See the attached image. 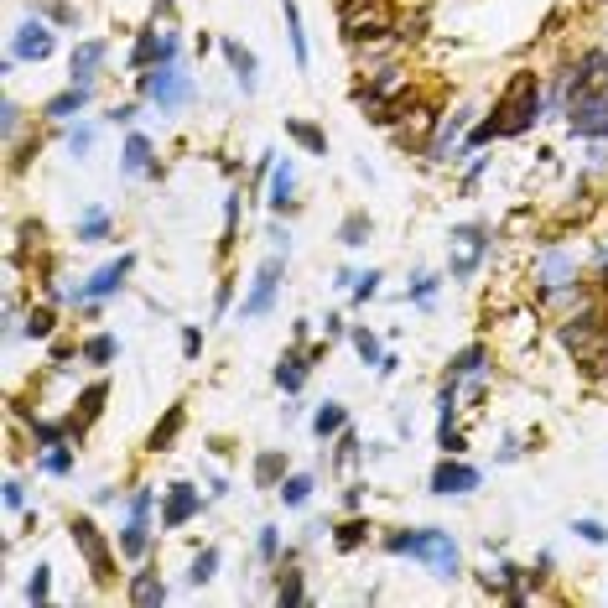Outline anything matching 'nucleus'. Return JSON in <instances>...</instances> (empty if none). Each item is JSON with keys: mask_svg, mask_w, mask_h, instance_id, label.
Returning a JSON list of instances; mask_svg holds the SVG:
<instances>
[{"mask_svg": "<svg viewBox=\"0 0 608 608\" xmlns=\"http://www.w3.org/2000/svg\"><path fill=\"white\" fill-rule=\"evenodd\" d=\"M338 22H343L349 42H379V37H390L396 16L385 0H338Z\"/></svg>", "mask_w": 608, "mask_h": 608, "instance_id": "20e7f679", "label": "nucleus"}, {"mask_svg": "<svg viewBox=\"0 0 608 608\" xmlns=\"http://www.w3.org/2000/svg\"><path fill=\"white\" fill-rule=\"evenodd\" d=\"M213 572H219V551H213V546H209V551H198V557H192V572H188V583H192V587H203V583H209V577H213Z\"/></svg>", "mask_w": 608, "mask_h": 608, "instance_id": "473e14b6", "label": "nucleus"}, {"mask_svg": "<svg viewBox=\"0 0 608 608\" xmlns=\"http://www.w3.org/2000/svg\"><path fill=\"white\" fill-rule=\"evenodd\" d=\"M52 323H58V317L47 313V307H32V317H26V338H47L52 333Z\"/></svg>", "mask_w": 608, "mask_h": 608, "instance_id": "a19ab883", "label": "nucleus"}, {"mask_svg": "<svg viewBox=\"0 0 608 608\" xmlns=\"http://www.w3.org/2000/svg\"><path fill=\"white\" fill-rule=\"evenodd\" d=\"M286 5V32H292V52H296V63L307 68V32H302V11H296V0H281Z\"/></svg>", "mask_w": 608, "mask_h": 608, "instance_id": "c85d7f7f", "label": "nucleus"}, {"mask_svg": "<svg viewBox=\"0 0 608 608\" xmlns=\"http://www.w3.org/2000/svg\"><path fill=\"white\" fill-rule=\"evenodd\" d=\"M47 593H52V577H47V566H37L32 583H26V598H32V603H47Z\"/></svg>", "mask_w": 608, "mask_h": 608, "instance_id": "79ce46f5", "label": "nucleus"}, {"mask_svg": "<svg viewBox=\"0 0 608 608\" xmlns=\"http://www.w3.org/2000/svg\"><path fill=\"white\" fill-rule=\"evenodd\" d=\"M68 468H73V447H68V442H58V447L42 453V473H58V479H63Z\"/></svg>", "mask_w": 608, "mask_h": 608, "instance_id": "72a5a7b5", "label": "nucleus"}, {"mask_svg": "<svg viewBox=\"0 0 608 608\" xmlns=\"http://www.w3.org/2000/svg\"><path fill=\"white\" fill-rule=\"evenodd\" d=\"M79 354H84V364H94V369H105L109 359L120 354V343H115L109 333H94V338H84V349H79Z\"/></svg>", "mask_w": 608, "mask_h": 608, "instance_id": "393cba45", "label": "nucleus"}, {"mask_svg": "<svg viewBox=\"0 0 608 608\" xmlns=\"http://www.w3.org/2000/svg\"><path fill=\"white\" fill-rule=\"evenodd\" d=\"M22 504H26V489L11 479V483H5V510H22Z\"/></svg>", "mask_w": 608, "mask_h": 608, "instance_id": "3c124183", "label": "nucleus"}, {"mask_svg": "<svg viewBox=\"0 0 608 608\" xmlns=\"http://www.w3.org/2000/svg\"><path fill=\"white\" fill-rule=\"evenodd\" d=\"M68 151H73V156H84V151H94V130H73V136H68Z\"/></svg>", "mask_w": 608, "mask_h": 608, "instance_id": "de8ad7c7", "label": "nucleus"}, {"mask_svg": "<svg viewBox=\"0 0 608 608\" xmlns=\"http://www.w3.org/2000/svg\"><path fill=\"white\" fill-rule=\"evenodd\" d=\"M536 120H541V84H536V73H520L515 84L504 89V99L494 105V115L468 136V146H483V141H494V136H520V130H530Z\"/></svg>", "mask_w": 608, "mask_h": 608, "instance_id": "f257e3e1", "label": "nucleus"}, {"mask_svg": "<svg viewBox=\"0 0 608 608\" xmlns=\"http://www.w3.org/2000/svg\"><path fill=\"white\" fill-rule=\"evenodd\" d=\"M105 234H109V213H105V209H89L84 219H79V239H84V245L105 239Z\"/></svg>", "mask_w": 608, "mask_h": 608, "instance_id": "7c9ffc66", "label": "nucleus"}, {"mask_svg": "<svg viewBox=\"0 0 608 608\" xmlns=\"http://www.w3.org/2000/svg\"><path fill=\"white\" fill-rule=\"evenodd\" d=\"M11 58H16V63H47V58H52V32H47L42 16L16 26V37H11Z\"/></svg>", "mask_w": 608, "mask_h": 608, "instance_id": "6e6552de", "label": "nucleus"}, {"mask_svg": "<svg viewBox=\"0 0 608 608\" xmlns=\"http://www.w3.org/2000/svg\"><path fill=\"white\" fill-rule=\"evenodd\" d=\"M483 343H468L458 359H453V369H447V379H473V375H483Z\"/></svg>", "mask_w": 608, "mask_h": 608, "instance_id": "a878e982", "label": "nucleus"}, {"mask_svg": "<svg viewBox=\"0 0 608 608\" xmlns=\"http://www.w3.org/2000/svg\"><path fill=\"white\" fill-rule=\"evenodd\" d=\"M432 296H437V276H416V286H411V302H421V307H426Z\"/></svg>", "mask_w": 608, "mask_h": 608, "instance_id": "c03bdc74", "label": "nucleus"}, {"mask_svg": "<svg viewBox=\"0 0 608 608\" xmlns=\"http://www.w3.org/2000/svg\"><path fill=\"white\" fill-rule=\"evenodd\" d=\"M364 234H369V213H349V219L338 224V239H343V245H364Z\"/></svg>", "mask_w": 608, "mask_h": 608, "instance_id": "c9c22d12", "label": "nucleus"}, {"mask_svg": "<svg viewBox=\"0 0 608 608\" xmlns=\"http://www.w3.org/2000/svg\"><path fill=\"white\" fill-rule=\"evenodd\" d=\"M463 126H468V115H453V120H442L437 141L426 146V156H432V162H447V146H453V141H458V136H463Z\"/></svg>", "mask_w": 608, "mask_h": 608, "instance_id": "bb28decb", "label": "nucleus"}, {"mask_svg": "<svg viewBox=\"0 0 608 608\" xmlns=\"http://www.w3.org/2000/svg\"><path fill=\"white\" fill-rule=\"evenodd\" d=\"M385 551L390 557H421V562H432L437 577H458V546L447 530H396V536H385Z\"/></svg>", "mask_w": 608, "mask_h": 608, "instance_id": "f03ea898", "label": "nucleus"}, {"mask_svg": "<svg viewBox=\"0 0 608 608\" xmlns=\"http://www.w3.org/2000/svg\"><path fill=\"white\" fill-rule=\"evenodd\" d=\"M375 292H379V271H364L359 276V286H354V302H369Z\"/></svg>", "mask_w": 608, "mask_h": 608, "instance_id": "a18cd8bd", "label": "nucleus"}, {"mask_svg": "<svg viewBox=\"0 0 608 608\" xmlns=\"http://www.w3.org/2000/svg\"><path fill=\"white\" fill-rule=\"evenodd\" d=\"M68 530H73V546H79V557L89 562V572H94V583H109V577H115V557H109L105 530H99L94 520H73Z\"/></svg>", "mask_w": 608, "mask_h": 608, "instance_id": "423d86ee", "label": "nucleus"}, {"mask_svg": "<svg viewBox=\"0 0 608 608\" xmlns=\"http://www.w3.org/2000/svg\"><path fill=\"white\" fill-rule=\"evenodd\" d=\"M141 94H146L162 115H172V109H182L192 99V79L177 63H156L151 73H141Z\"/></svg>", "mask_w": 608, "mask_h": 608, "instance_id": "39448f33", "label": "nucleus"}, {"mask_svg": "<svg viewBox=\"0 0 608 608\" xmlns=\"http://www.w3.org/2000/svg\"><path fill=\"white\" fill-rule=\"evenodd\" d=\"M84 105H89V84H73V89H63V94H52L42 115H47V120H73Z\"/></svg>", "mask_w": 608, "mask_h": 608, "instance_id": "a211bd4d", "label": "nucleus"}, {"mask_svg": "<svg viewBox=\"0 0 608 608\" xmlns=\"http://www.w3.org/2000/svg\"><path fill=\"white\" fill-rule=\"evenodd\" d=\"M343 426H349V411H343L338 400H328V406H323V411H317V416H313V432H317V437H323V442H328V437H338Z\"/></svg>", "mask_w": 608, "mask_h": 608, "instance_id": "b1692460", "label": "nucleus"}, {"mask_svg": "<svg viewBox=\"0 0 608 608\" xmlns=\"http://www.w3.org/2000/svg\"><path fill=\"white\" fill-rule=\"evenodd\" d=\"M120 167H126V172H156L146 136H130V141H126V151H120Z\"/></svg>", "mask_w": 608, "mask_h": 608, "instance_id": "5701e85b", "label": "nucleus"}, {"mask_svg": "<svg viewBox=\"0 0 608 608\" xmlns=\"http://www.w3.org/2000/svg\"><path fill=\"white\" fill-rule=\"evenodd\" d=\"M224 58H229V68H234V79H239V89H245V94H255V52H250V47L224 42Z\"/></svg>", "mask_w": 608, "mask_h": 608, "instance_id": "6ab92c4d", "label": "nucleus"}, {"mask_svg": "<svg viewBox=\"0 0 608 608\" xmlns=\"http://www.w3.org/2000/svg\"><path fill=\"white\" fill-rule=\"evenodd\" d=\"M292 167H271V198H266V203H271L276 213H286L292 209Z\"/></svg>", "mask_w": 608, "mask_h": 608, "instance_id": "cd10ccee", "label": "nucleus"}, {"mask_svg": "<svg viewBox=\"0 0 608 608\" xmlns=\"http://www.w3.org/2000/svg\"><path fill=\"white\" fill-rule=\"evenodd\" d=\"M37 11H42L47 22H58V26H73V22H79V11H73V5H63V0H42Z\"/></svg>", "mask_w": 608, "mask_h": 608, "instance_id": "ea45409f", "label": "nucleus"}, {"mask_svg": "<svg viewBox=\"0 0 608 608\" xmlns=\"http://www.w3.org/2000/svg\"><path fill=\"white\" fill-rule=\"evenodd\" d=\"M276 557H281V530L266 525V530H260V562H276Z\"/></svg>", "mask_w": 608, "mask_h": 608, "instance_id": "37998d69", "label": "nucleus"}, {"mask_svg": "<svg viewBox=\"0 0 608 608\" xmlns=\"http://www.w3.org/2000/svg\"><path fill=\"white\" fill-rule=\"evenodd\" d=\"M432 489L437 494H473L479 489V468H468V463H453V453L437 463V473H432Z\"/></svg>", "mask_w": 608, "mask_h": 608, "instance_id": "9b49d317", "label": "nucleus"}, {"mask_svg": "<svg viewBox=\"0 0 608 608\" xmlns=\"http://www.w3.org/2000/svg\"><path fill=\"white\" fill-rule=\"evenodd\" d=\"M0 126H5V136H16V130H22V109L11 105V99H5V109H0Z\"/></svg>", "mask_w": 608, "mask_h": 608, "instance_id": "8fccbe9b", "label": "nucleus"}, {"mask_svg": "<svg viewBox=\"0 0 608 608\" xmlns=\"http://www.w3.org/2000/svg\"><path fill=\"white\" fill-rule=\"evenodd\" d=\"M307 587H302V572H281V587H276V603H302Z\"/></svg>", "mask_w": 608, "mask_h": 608, "instance_id": "4c0bfd02", "label": "nucleus"}, {"mask_svg": "<svg viewBox=\"0 0 608 608\" xmlns=\"http://www.w3.org/2000/svg\"><path fill=\"white\" fill-rule=\"evenodd\" d=\"M32 437L42 442V447H58V442L73 437V432H68V421H32Z\"/></svg>", "mask_w": 608, "mask_h": 608, "instance_id": "e433bc0d", "label": "nucleus"}, {"mask_svg": "<svg viewBox=\"0 0 608 608\" xmlns=\"http://www.w3.org/2000/svg\"><path fill=\"white\" fill-rule=\"evenodd\" d=\"M307 369H313V354H281V364H276V385H281L286 396H296V390L307 385Z\"/></svg>", "mask_w": 608, "mask_h": 608, "instance_id": "dca6fc26", "label": "nucleus"}, {"mask_svg": "<svg viewBox=\"0 0 608 608\" xmlns=\"http://www.w3.org/2000/svg\"><path fill=\"white\" fill-rule=\"evenodd\" d=\"M105 58H109L105 42H79L73 47V84H94L99 68H105Z\"/></svg>", "mask_w": 608, "mask_h": 608, "instance_id": "4468645a", "label": "nucleus"}, {"mask_svg": "<svg viewBox=\"0 0 608 608\" xmlns=\"http://www.w3.org/2000/svg\"><path fill=\"white\" fill-rule=\"evenodd\" d=\"M130 266H136V260H130V255H120V260H109L105 271H94V276L84 281V286H79V292H68V296H73L79 307H84V302H99V296H115L120 286H126Z\"/></svg>", "mask_w": 608, "mask_h": 608, "instance_id": "1a4fd4ad", "label": "nucleus"}, {"mask_svg": "<svg viewBox=\"0 0 608 608\" xmlns=\"http://www.w3.org/2000/svg\"><path fill=\"white\" fill-rule=\"evenodd\" d=\"M198 349H203V333H198V328H188V333H182V354L198 359Z\"/></svg>", "mask_w": 608, "mask_h": 608, "instance_id": "603ef678", "label": "nucleus"}, {"mask_svg": "<svg viewBox=\"0 0 608 608\" xmlns=\"http://www.w3.org/2000/svg\"><path fill=\"white\" fill-rule=\"evenodd\" d=\"M151 515H136V510H130V520H126V530H120V551H126L130 562H141V557H146V546H151Z\"/></svg>", "mask_w": 608, "mask_h": 608, "instance_id": "f3484780", "label": "nucleus"}, {"mask_svg": "<svg viewBox=\"0 0 608 608\" xmlns=\"http://www.w3.org/2000/svg\"><path fill=\"white\" fill-rule=\"evenodd\" d=\"M323 333H328V343H333V338L343 333V317H333V313H328V317H323Z\"/></svg>", "mask_w": 608, "mask_h": 608, "instance_id": "864d4df0", "label": "nucleus"}, {"mask_svg": "<svg viewBox=\"0 0 608 608\" xmlns=\"http://www.w3.org/2000/svg\"><path fill=\"white\" fill-rule=\"evenodd\" d=\"M182 421H188V411H182V406H172L167 411V421H156V432H151V453H167L172 442H177V432H182Z\"/></svg>", "mask_w": 608, "mask_h": 608, "instance_id": "412c9836", "label": "nucleus"}, {"mask_svg": "<svg viewBox=\"0 0 608 608\" xmlns=\"http://www.w3.org/2000/svg\"><path fill=\"white\" fill-rule=\"evenodd\" d=\"M453 239L463 245V250L453 255V276L463 281V276H473V271H479V260H483V250H489V239H483L479 224H463V229L453 234Z\"/></svg>", "mask_w": 608, "mask_h": 608, "instance_id": "f8f14e48", "label": "nucleus"}, {"mask_svg": "<svg viewBox=\"0 0 608 608\" xmlns=\"http://www.w3.org/2000/svg\"><path fill=\"white\" fill-rule=\"evenodd\" d=\"M276 286H281V255H271L260 271H255V286L250 296L239 302V323H250V317H266L276 307Z\"/></svg>", "mask_w": 608, "mask_h": 608, "instance_id": "0eeeda50", "label": "nucleus"}, {"mask_svg": "<svg viewBox=\"0 0 608 608\" xmlns=\"http://www.w3.org/2000/svg\"><path fill=\"white\" fill-rule=\"evenodd\" d=\"M281 473H286V458H281V453H260V458H255V483H260V489H271Z\"/></svg>", "mask_w": 608, "mask_h": 608, "instance_id": "c756f323", "label": "nucleus"}, {"mask_svg": "<svg viewBox=\"0 0 608 608\" xmlns=\"http://www.w3.org/2000/svg\"><path fill=\"white\" fill-rule=\"evenodd\" d=\"M354 349H359V359H364V364H379V338L369 333V328H354Z\"/></svg>", "mask_w": 608, "mask_h": 608, "instance_id": "58836bf2", "label": "nucleus"}, {"mask_svg": "<svg viewBox=\"0 0 608 608\" xmlns=\"http://www.w3.org/2000/svg\"><path fill=\"white\" fill-rule=\"evenodd\" d=\"M598 281H608V245L598 250Z\"/></svg>", "mask_w": 608, "mask_h": 608, "instance_id": "5fc2aeb1", "label": "nucleus"}, {"mask_svg": "<svg viewBox=\"0 0 608 608\" xmlns=\"http://www.w3.org/2000/svg\"><path fill=\"white\" fill-rule=\"evenodd\" d=\"M286 136H292L302 151H313V156H328V136L317 126H307V120H286Z\"/></svg>", "mask_w": 608, "mask_h": 608, "instance_id": "4be33fe9", "label": "nucleus"}, {"mask_svg": "<svg viewBox=\"0 0 608 608\" xmlns=\"http://www.w3.org/2000/svg\"><path fill=\"white\" fill-rule=\"evenodd\" d=\"M536 281H541L546 292H562L566 281H577V260L566 250H546L541 266H536Z\"/></svg>", "mask_w": 608, "mask_h": 608, "instance_id": "ddd939ff", "label": "nucleus"}, {"mask_svg": "<svg viewBox=\"0 0 608 608\" xmlns=\"http://www.w3.org/2000/svg\"><path fill=\"white\" fill-rule=\"evenodd\" d=\"M198 510H203V494H198L192 483H172V489H167V504H162V530L188 525Z\"/></svg>", "mask_w": 608, "mask_h": 608, "instance_id": "9d476101", "label": "nucleus"}, {"mask_svg": "<svg viewBox=\"0 0 608 608\" xmlns=\"http://www.w3.org/2000/svg\"><path fill=\"white\" fill-rule=\"evenodd\" d=\"M130 603H167V583L156 572H136L130 577Z\"/></svg>", "mask_w": 608, "mask_h": 608, "instance_id": "aec40b11", "label": "nucleus"}, {"mask_svg": "<svg viewBox=\"0 0 608 608\" xmlns=\"http://www.w3.org/2000/svg\"><path fill=\"white\" fill-rule=\"evenodd\" d=\"M281 500L292 504V510H296V504H307V500H313V479H307V473H296V479H281Z\"/></svg>", "mask_w": 608, "mask_h": 608, "instance_id": "f704fd0d", "label": "nucleus"}, {"mask_svg": "<svg viewBox=\"0 0 608 608\" xmlns=\"http://www.w3.org/2000/svg\"><path fill=\"white\" fill-rule=\"evenodd\" d=\"M577 536H583V541H593V546H603L608 541V530L598 520H577Z\"/></svg>", "mask_w": 608, "mask_h": 608, "instance_id": "09e8293b", "label": "nucleus"}, {"mask_svg": "<svg viewBox=\"0 0 608 608\" xmlns=\"http://www.w3.org/2000/svg\"><path fill=\"white\" fill-rule=\"evenodd\" d=\"M333 541H338V551H354V546L369 541V525H364V520H343V525H338V536H333Z\"/></svg>", "mask_w": 608, "mask_h": 608, "instance_id": "2f4dec72", "label": "nucleus"}, {"mask_svg": "<svg viewBox=\"0 0 608 608\" xmlns=\"http://www.w3.org/2000/svg\"><path fill=\"white\" fill-rule=\"evenodd\" d=\"M354 453H359V437L343 426V432H338V463H354Z\"/></svg>", "mask_w": 608, "mask_h": 608, "instance_id": "49530a36", "label": "nucleus"}, {"mask_svg": "<svg viewBox=\"0 0 608 608\" xmlns=\"http://www.w3.org/2000/svg\"><path fill=\"white\" fill-rule=\"evenodd\" d=\"M562 343H566V354L577 359L583 369H603L608 364V317L603 313H577V317H566L562 323Z\"/></svg>", "mask_w": 608, "mask_h": 608, "instance_id": "7ed1b4c3", "label": "nucleus"}, {"mask_svg": "<svg viewBox=\"0 0 608 608\" xmlns=\"http://www.w3.org/2000/svg\"><path fill=\"white\" fill-rule=\"evenodd\" d=\"M105 396H109V385H105V379H99V385H89V390H84V400H79V411L68 416V432H73V437H84V426H89L94 416H99V411H105Z\"/></svg>", "mask_w": 608, "mask_h": 608, "instance_id": "2eb2a0df", "label": "nucleus"}]
</instances>
